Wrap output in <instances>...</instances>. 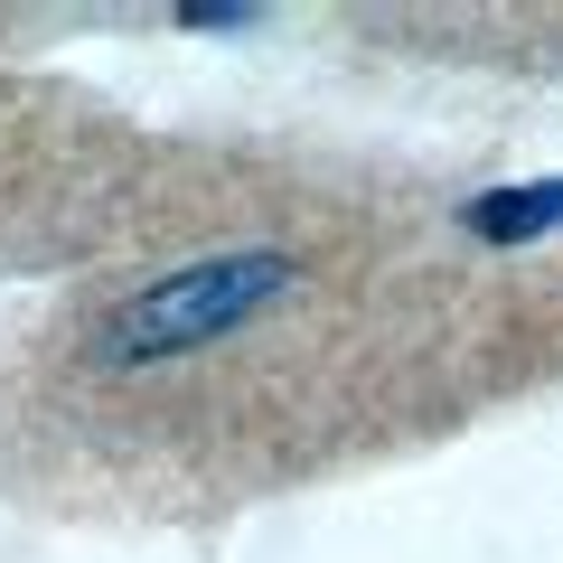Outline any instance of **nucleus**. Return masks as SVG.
I'll return each instance as SVG.
<instances>
[{
  "mask_svg": "<svg viewBox=\"0 0 563 563\" xmlns=\"http://www.w3.org/2000/svg\"><path fill=\"white\" fill-rule=\"evenodd\" d=\"M291 291H301V263L282 254V244L198 254V263H179V273L122 291V301L85 329V357H95L103 376H151V366H179V357H198V347L254 329L263 310L291 301Z\"/></svg>",
  "mask_w": 563,
  "mask_h": 563,
  "instance_id": "f257e3e1",
  "label": "nucleus"
},
{
  "mask_svg": "<svg viewBox=\"0 0 563 563\" xmlns=\"http://www.w3.org/2000/svg\"><path fill=\"white\" fill-rule=\"evenodd\" d=\"M461 235L498 244V254L563 235V179H507V188H479V198H461Z\"/></svg>",
  "mask_w": 563,
  "mask_h": 563,
  "instance_id": "f03ea898",
  "label": "nucleus"
},
{
  "mask_svg": "<svg viewBox=\"0 0 563 563\" xmlns=\"http://www.w3.org/2000/svg\"><path fill=\"white\" fill-rule=\"evenodd\" d=\"M169 20H179V29H254L263 10H254V0H225V10H207V0H179Z\"/></svg>",
  "mask_w": 563,
  "mask_h": 563,
  "instance_id": "7ed1b4c3",
  "label": "nucleus"
}]
</instances>
